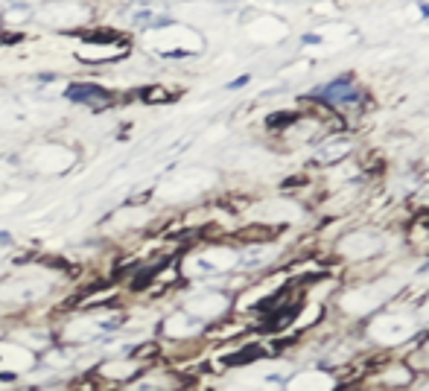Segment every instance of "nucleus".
Masks as SVG:
<instances>
[{"mask_svg":"<svg viewBox=\"0 0 429 391\" xmlns=\"http://www.w3.org/2000/svg\"><path fill=\"white\" fill-rule=\"evenodd\" d=\"M353 152V140L348 135H330L327 140H321V146L313 152V164L318 167H330L339 164Z\"/></svg>","mask_w":429,"mask_h":391,"instance_id":"obj_6","label":"nucleus"},{"mask_svg":"<svg viewBox=\"0 0 429 391\" xmlns=\"http://www.w3.org/2000/svg\"><path fill=\"white\" fill-rule=\"evenodd\" d=\"M21 18H29V9L24 4H18V9H9L6 12V21H21Z\"/></svg>","mask_w":429,"mask_h":391,"instance_id":"obj_8","label":"nucleus"},{"mask_svg":"<svg viewBox=\"0 0 429 391\" xmlns=\"http://www.w3.org/2000/svg\"><path fill=\"white\" fill-rule=\"evenodd\" d=\"M368 339L380 348H397L415 336V322L406 313H380L368 324Z\"/></svg>","mask_w":429,"mask_h":391,"instance_id":"obj_1","label":"nucleus"},{"mask_svg":"<svg viewBox=\"0 0 429 391\" xmlns=\"http://www.w3.org/2000/svg\"><path fill=\"white\" fill-rule=\"evenodd\" d=\"M315 100L318 102H325L327 109L333 111H345V109H360L362 105V91H360V85L353 82V76H339L327 85H321L318 91H315Z\"/></svg>","mask_w":429,"mask_h":391,"instance_id":"obj_2","label":"nucleus"},{"mask_svg":"<svg viewBox=\"0 0 429 391\" xmlns=\"http://www.w3.org/2000/svg\"><path fill=\"white\" fill-rule=\"evenodd\" d=\"M164 336L172 342H193V339H199V336L207 330L205 322H199L193 313L187 310H175L172 315H167V322H164Z\"/></svg>","mask_w":429,"mask_h":391,"instance_id":"obj_4","label":"nucleus"},{"mask_svg":"<svg viewBox=\"0 0 429 391\" xmlns=\"http://www.w3.org/2000/svg\"><path fill=\"white\" fill-rule=\"evenodd\" d=\"M0 245H12V234H9V231H0Z\"/></svg>","mask_w":429,"mask_h":391,"instance_id":"obj_10","label":"nucleus"},{"mask_svg":"<svg viewBox=\"0 0 429 391\" xmlns=\"http://www.w3.org/2000/svg\"><path fill=\"white\" fill-rule=\"evenodd\" d=\"M421 12H423V15L429 18V4H421Z\"/></svg>","mask_w":429,"mask_h":391,"instance_id":"obj_11","label":"nucleus"},{"mask_svg":"<svg viewBox=\"0 0 429 391\" xmlns=\"http://www.w3.org/2000/svg\"><path fill=\"white\" fill-rule=\"evenodd\" d=\"M64 97L70 102H79V105H91V109H105V105H111V94L105 91V88L94 85V82H76L70 85Z\"/></svg>","mask_w":429,"mask_h":391,"instance_id":"obj_7","label":"nucleus"},{"mask_svg":"<svg viewBox=\"0 0 429 391\" xmlns=\"http://www.w3.org/2000/svg\"><path fill=\"white\" fill-rule=\"evenodd\" d=\"M184 310L193 313L196 318H199V322L210 324V322H217V318H222L231 310V301L222 292H217V289H205V292L190 295V301L184 304Z\"/></svg>","mask_w":429,"mask_h":391,"instance_id":"obj_3","label":"nucleus"},{"mask_svg":"<svg viewBox=\"0 0 429 391\" xmlns=\"http://www.w3.org/2000/svg\"><path fill=\"white\" fill-rule=\"evenodd\" d=\"M333 388H336V377L325 368L298 371V374H292L283 383V391H333Z\"/></svg>","mask_w":429,"mask_h":391,"instance_id":"obj_5","label":"nucleus"},{"mask_svg":"<svg viewBox=\"0 0 429 391\" xmlns=\"http://www.w3.org/2000/svg\"><path fill=\"white\" fill-rule=\"evenodd\" d=\"M243 85H248V76H240V79H234V82H231L228 88H231V91H234V88H243Z\"/></svg>","mask_w":429,"mask_h":391,"instance_id":"obj_9","label":"nucleus"}]
</instances>
